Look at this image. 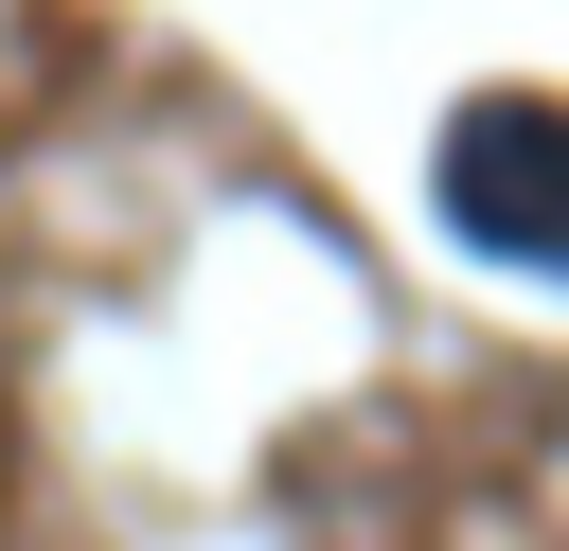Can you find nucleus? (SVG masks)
I'll return each mask as SVG.
<instances>
[{"label":"nucleus","mask_w":569,"mask_h":551,"mask_svg":"<svg viewBox=\"0 0 569 551\" xmlns=\"http://www.w3.org/2000/svg\"><path fill=\"white\" fill-rule=\"evenodd\" d=\"M445 231L462 249H516V267H569V107H516V89H480L462 124H445Z\"/></svg>","instance_id":"nucleus-1"}]
</instances>
